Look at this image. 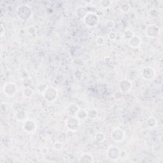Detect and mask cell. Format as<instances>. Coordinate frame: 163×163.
Wrapping results in <instances>:
<instances>
[{"label":"cell","mask_w":163,"mask_h":163,"mask_svg":"<svg viewBox=\"0 0 163 163\" xmlns=\"http://www.w3.org/2000/svg\"><path fill=\"white\" fill-rule=\"evenodd\" d=\"M132 88V82L127 80V79H124L119 83V89L122 92H130Z\"/></svg>","instance_id":"cell-11"},{"label":"cell","mask_w":163,"mask_h":163,"mask_svg":"<svg viewBox=\"0 0 163 163\" xmlns=\"http://www.w3.org/2000/svg\"><path fill=\"white\" fill-rule=\"evenodd\" d=\"M128 154L126 150H121V154H120V159L122 160H126L127 159Z\"/></svg>","instance_id":"cell-30"},{"label":"cell","mask_w":163,"mask_h":163,"mask_svg":"<svg viewBox=\"0 0 163 163\" xmlns=\"http://www.w3.org/2000/svg\"><path fill=\"white\" fill-rule=\"evenodd\" d=\"M128 44L132 48H138L141 46V39L139 36L134 35L128 40Z\"/></svg>","instance_id":"cell-12"},{"label":"cell","mask_w":163,"mask_h":163,"mask_svg":"<svg viewBox=\"0 0 163 163\" xmlns=\"http://www.w3.org/2000/svg\"><path fill=\"white\" fill-rule=\"evenodd\" d=\"M135 34L134 33H133V32L131 30H127L124 32V35H123V36H124V38L128 39V40H129V39L132 38L133 36H134Z\"/></svg>","instance_id":"cell-26"},{"label":"cell","mask_w":163,"mask_h":163,"mask_svg":"<svg viewBox=\"0 0 163 163\" xmlns=\"http://www.w3.org/2000/svg\"><path fill=\"white\" fill-rule=\"evenodd\" d=\"M15 117L19 121H24L27 119V114L25 111L19 110L15 113Z\"/></svg>","instance_id":"cell-15"},{"label":"cell","mask_w":163,"mask_h":163,"mask_svg":"<svg viewBox=\"0 0 163 163\" xmlns=\"http://www.w3.org/2000/svg\"><path fill=\"white\" fill-rule=\"evenodd\" d=\"M78 161L80 163H92L94 162V158L89 153H83Z\"/></svg>","instance_id":"cell-14"},{"label":"cell","mask_w":163,"mask_h":163,"mask_svg":"<svg viewBox=\"0 0 163 163\" xmlns=\"http://www.w3.org/2000/svg\"><path fill=\"white\" fill-rule=\"evenodd\" d=\"M33 10L28 4H22L17 7L16 10V15L19 19L23 22L29 21L33 16Z\"/></svg>","instance_id":"cell-1"},{"label":"cell","mask_w":163,"mask_h":163,"mask_svg":"<svg viewBox=\"0 0 163 163\" xmlns=\"http://www.w3.org/2000/svg\"><path fill=\"white\" fill-rule=\"evenodd\" d=\"M37 127L36 123L31 119H26L24 121L22 129L26 132L31 133L36 131Z\"/></svg>","instance_id":"cell-10"},{"label":"cell","mask_w":163,"mask_h":163,"mask_svg":"<svg viewBox=\"0 0 163 163\" xmlns=\"http://www.w3.org/2000/svg\"><path fill=\"white\" fill-rule=\"evenodd\" d=\"M112 1H110V0H101L100 1V7L103 9L110 8L112 5Z\"/></svg>","instance_id":"cell-22"},{"label":"cell","mask_w":163,"mask_h":163,"mask_svg":"<svg viewBox=\"0 0 163 163\" xmlns=\"http://www.w3.org/2000/svg\"><path fill=\"white\" fill-rule=\"evenodd\" d=\"M125 137V132L119 127L115 128L111 132V138L117 143H121L124 141Z\"/></svg>","instance_id":"cell-9"},{"label":"cell","mask_w":163,"mask_h":163,"mask_svg":"<svg viewBox=\"0 0 163 163\" xmlns=\"http://www.w3.org/2000/svg\"><path fill=\"white\" fill-rule=\"evenodd\" d=\"M83 21L87 27L93 28L98 25L100 22V18L96 13L89 12L83 17Z\"/></svg>","instance_id":"cell-2"},{"label":"cell","mask_w":163,"mask_h":163,"mask_svg":"<svg viewBox=\"0 0 163 163\" xmlns=\"http://www.w3.org/2000/svg\"><path fill=\"white\" fill-rule=\"evenodd\" d=\"M80 110V107L75 103H71L66 108V113L70 116H75L78 111Z\"/></svg>","instance_id":"cell-13"},{"label":"cell","mask_w":163,"mask_h":163,"mask_svg":"<svg viewBox=\"0 0 163 163\" xmlns=\"http://www.w3.org/2000/svg\"><path fill=\"white\" fill-rule=\"evenodd\" d=\"M4 33H5V28L4 27L3 24H1V31H0V36H1V38H2Z\"/></svg>","instance_id":"cell-32"},{"label":"cell","mask_w":163,"mask_h":163,"mask_svg":"<svg viewBox=\"0 0 163 163\" xmlns=\"http://www.w3.org/2000/svg\"><path fill=\"white\" fill-rule=\"evenodd\" d=\"M36 31V28H34V26H29V27L28 28V32L29 34H34V33H35Z\"/></svg>","instance_id":"cell-31"},{"label":"cell","mask_w":163,"mask_h":163,"mask_svg":"<svg viewBox=\"0 0 163 163\" xmlns=\"http://www.w3.org/2000/svg\"><path fill=\"white\" fill-rule=\"evenodd\" d=\"M156 72L154 68L150 66L143 68L141 71V76L145 80L151 81L156 78Z\"/></svg>","instance_id":"cell-6"},{"label":"cell","mask_w":163,"mask_h":163,"mask_svg":"<svg viewBox=\"0 0 163 163\" xmlns=\"http://www.w3.org/2000/svg\"><path fill=\"white\" fill-rule=\"evenodd\" d=\"M88 112V118H91L92 120H95L96 118H98V111L96 110L95 108H92V109H90Z\"/></svg>","instance_id":"cell-23"},{"label":"cell","mask_w":163,"mask_h":163,"mask_svg":"<svg viewBox=\"0 0 163 163\" xmlns=\"http://www.w3.org/2000/svg\"><path fill=\"white\" fill-rule=\"evenodd\" d=\"M122 3L120 4V10L124 13H129L131 9V4L128 1H122Z\"/></svg>","instance_id":"cell-16"},{"label":"cell","mask_w":163,"mask_h":163,"mask_svg":"<svg viewBox=\"0 0 163 163\" xmlns=\"http://www.w3.org/2000/svg\"><path fill=\"white\" fill-rule=\"evenodd\" d=\"M65 125L69 131L76 132L80 127V121L75 116H71L66 120Z\"/></svg>","instance_id":"cell-4"},{"label":"cell","mask_w":163,"mask_h":163,"mask_svg":"<svg viewBox=\"0 0 163 163\" xmlns=\"http://www.w3.org/2000/svg\"><path fill=\"white\" fill-rule=\"evenodd\" d=\"M146 36L150 38H156L159 35L160 29L154 24H152L148 25L145 30Z\"/></svg>","instance_id":"cell-8"},{"label":"cell","mask_w":163,"mask_h":163,"mask_svg":"<svg viewBox=\"0 0 163 163\" xmlns=\"http://www.w3.org/2000/svg\"><path fill=\"white\" fill-rule=\"evenodd\" d=\"M146 125L148 127L153 129V128H155L157 125V121L154 117H150L146 121Z\"/></svg>","instance_id":"cell-19"},{"label":"cell","mask_w":163,"mask_h":163,"mask_svg":"<svg viewBox=\"0 0 163 163\" xmlns=\"http://www.w3.org/2000/svg\"><path fill=\"white\" fill-rule=\"evenodd\" d=\"M88 112L85 109H80L79 110L77 113L75 117L80 121H84L86 118H88Z\"/></svg>","instance_id":"cell-18"},{"label":"cell","mask_w":163,"mask_h":163,"mask_svg":"<svg viewBox=\"0 0 163 163\" xmlns=\"http://www.w3.org/2000/svg\"><path fill=\"white\" fill-rule=\"evenodd\" d=\"M94 139L98 143H102L105 140L106 136L103 132H98L95 134V136H94Z\"/></svg>","instance_id":"cell-21"},{"label":"cell","mask_w":163,"mask_h":163,"mask_svg":"<svg viewBox=\"0 0 163 163\" xmlns=\"http://www.w3.org/2000/svg\"><path fill=\"white\" fill-rule=\"evenodd\" d=\"M34 90L30 87H27L24 89L23 90V96L26 98H31L34 95Z\"/></svg>","instance_id":"cell-20"},{"label":"cell","mask_w":163,"mask_h":163,"mask_svg":"<svg viewBox=\"0 0 163 163\" xmlns=\"http://www.w3.org/2000/svg\"><path fill=\"white\" fill-rule=\"evenodd\" d=\"M63 142L57 140L55 143H54V148L55 150H60L63 149Z\"/></svg>","instance_id":"cell-24"},{"label":"cell","mask_w":163,"mask_h":163,"mask_svg":"<svg viewBox=\"0 0 163 163\" xmlns=\"http://www.w3.org/2000/svg\"><path fill=\"white\" fill-rule=\"evenodd\" d=\"M44 100L48 103H54L57 100L59 96V92L56 88L48 86L45 91L42 93Z\"/></svg>","instance_id":"cell-3"},{"label":"cell","mask_w":163,"mask_h":163,"mask_svg":"<svg viewBox=\"0 0 163 163\" xmlns=\"http://www.w3.org/2000/svg\"><path fill=\"white\" fill-rule=\"evenodd\" d=\"M47 87H48V86L47 84H45V83H39V84L38 86V91L39 92L43 93L44 91H45V89L47 88Z\"/></svg>","instance_id":"cell-27"},{"label":"cell","mask_w":163,"mask_h":163,"mask_svg":"<svg viewBox=\"0 0 163 163\" xmlns=\"http://www.w3.org/2000/svg\"><path fill=\"white\" fill-rule=\"evenodd\" d=\"M76 15L80 19H83L86 15L88 13L87 10L85 7H78L76 9Z\"/></svg>","instance_id":"cell-17"},{"label":"cell","mask_w":163,"mask_h":163,"mask_svg":"<svg viewBox=\"0 0 163 163\" xmlns=\"http://www.w3.org/2000/svg\"><path fill=\"white\" fill-rule=\"evenodd\" d=\"M108 38L111 41H115L117 39V34L114 31H110L108 34Z\"/></svg>","instance_id":"cell-29"},{"label":"cell","mask_w":163,"mask_h":163,"mask_svg":"<svg viewBox=\"0 0 163 163\" xmlns=\"http://www.w3.org/2000/svg\"><path fill=\"white\" fill-rule=\"evenodd\" d=\"M3 93L8 97H13L18 91V87L16 83L10 82L4 83L3 88Z\"/></svg>","instance_id":"cell-5"},{"label":"cell","mask_w":163,"mask_h":163,"mask_svg":"<svg viewBox=\"0 0 163 163\" xmlns=\"http://www.w3.org/2000/svg\"><path fill=\"white\" fill-rule=\"evenodd\" d=\"M96 42L97 43V45L99 46H101L103 45H104V43L105 42V39L102 36H98L96 39Z\"/></svg>","instance_id":"cell-28"},{"label":"cell","mask_w":163,"mask_h":163,"mask_svg":"<svg viewBox=\"0 0 163 163\" xmlns=\"http://www.w3.org/2000/svg\"><path fill=\"white\" fill-rule=\"evenodd\" d=\"M121 150L119 148L115 145H111L106 150V156L108 159L112 161H116L120 159Z\"/></svg>","instance_id":"cell-7"},{"label":"cell","mask_w":163,"mask_h":163,"mask_svg":"<svg viewBox=\"0 0 163 163\" xmlns=\"http://www.w3.org/2000/svg\"><path fill=\"white\" fill-rule=\"evenodd\" d=\"M105 27L108 29H112L115 27V23L112 20H108L105 22Z\"/></svg>","instance_id":"cell-25"}]
</instances>
